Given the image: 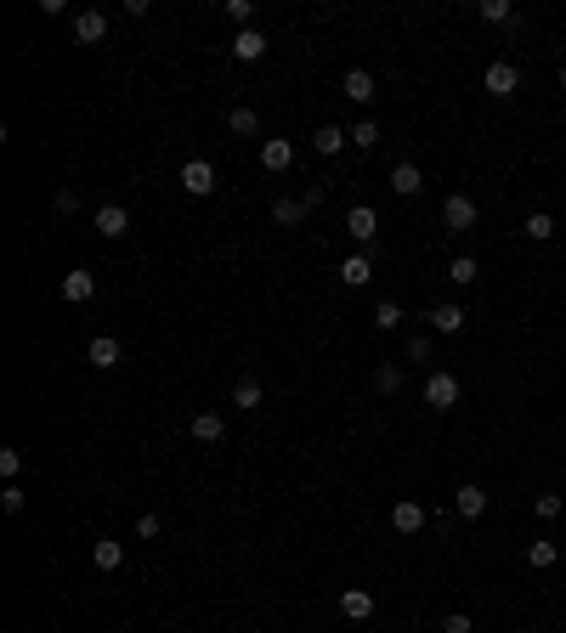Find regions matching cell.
I'll return each mask as SVG.
<instances>
[{
	"mask_svg": "<svg viewBox=\"0 0 566 633\" xmlns=\"http://www.w3.org/2000/svg\"><path fill=\"white\" fill-rule=\"evenodd\" d=\"M470 226H476V198H465V193H453L448 204H442V233H453V238H465Z\"/></svg>",
	"mask_w": 566,
	"mask_h": 633,
	"instance_id": "obj_1",
	"label": "cell"
},
{
	"mask_svg": "<svg viewBox=\"0 0 566 633\" xmlns=\"http://www.w3.org/2000/svg\"><path fill=\"white\" fill-rule=\"evenodd\" d=\"M317 204H323V193H317V187L306 193V198H278V204H272V221H278V226H300Z\"/></svg>",
	"mask_w": 566,
	"mask_h": 633,
	"instance_id": "obj_2",
	"label": "cell"
},
{
	"mask_svg": "<svg viewBox=\"0 0 566 633\" xmlns=\"http://www.w3.org/2000/svg\"><path fill=\"white\" fill-rule=\"evenodd\" d=\"M181 187H187L193 198H210V193H216V164H210V159H187V164H181Z\"/></svg>",
	"mask_w": 566,
	"mask_h": 633,
	"instance_id": "obj_3",
	"label": "cell"
},
{
	"mask_svg": "<svg viewBox=\"0 0 566 633\" xmlns=\"http://www.w3.org/2000/svg\"><path fill=\"white\" fill-rule=\"evenodd\" d=\"M425 401H431V407H442V413L458 407V379L448 374V368H436V374L425 379Z\"/></svg>",
	"mask_w": 566,
	"mask_h": 633,
	"instance_id": "obj_4",
	"label": "cell"
},
{
	"mask_svg": "<svg viewBox=\"0 0 566 633\" xmlns=\"http://www.w3.org/2000/svg\"><path fill=\"white\" fill-rule=\"evenodd\" d=\"M391 526L403 532V537L425 532V503H419V498H396V503H391Z\"/></svg>",
	"mask_w": 566,
	"mask_h": 633,
	"instance_id": "obj_5",
	"label": "cell"
},
{
	"mask_svg": "<svg viewBox=\"0 0 566 633\" xmlns=\"http://www.w3.org/2000/svg\"><path fill=\"white\" fill-rule=\"evenodd\" d=\"M522 91V68L515 63H487V97H515Z\"/></svg>",
	"mask_w": 566,
	"mask_h": 633,
	"instance_id": "obj_6",
	"label": "cell"
},
{
	"mask_svg": "<svg viewBox=\"0 0 566 633\" xmlns=\"http://www.w3.org/2000/svg\"><path fill=\"white\" fill-rule=\"evenodd\" d=\"M289 164H295V142H283V136H267V142H261V170L283 176Z\"/></svg>",
	"mask_w": 566,
	"mask_h": 633,
	"instance_id": "obj_7",
	"label": "cell"
},
{
	"mask_svg": "<svg viewBox=\"0 0 566 633\" xmlns=\"http://www.w3.org/2000/svg\"><path fill=\"white\" fill-rule=\"evenodd\" d=\"M340 283L346 289H369L374 283V255H346L340 260Z\"/></svg>",
	"mask_w": 566,
	"mask_h": 633,
	"instance_id": "obj_8",
	"label": "cell"
},
{
	"mask_svg": "<svg viewBox=\"0 0 566 633\" xmlns=\"http://www.w3.org/2000/svg\"><path fill=\"white\" fill-rule=\"evenodd\" d=\"M233 57H238V63H261V57H267V35H261V28H238V35H233Z\"/></svg>",
	"mask_w": 566,
	"mask_h": 633,
	"instance_id": "obj_9",
	"label": "cell"
},
{
	"mask_svg": "<svg viewBox=\"0 0 566 633\" xmlns=\"http://www.w3.org/2000/svg\"><path fill=\"white\" fill-rule=\"evenodd\" d=\"M119 357H125V345H119L114 334H97V339H91V351H85L91 368H119Z\"/></svg>",
	"mask_w": 566,
	"mask_h": 633,
	"instance_id": "obj_10",
	"label": "cell"
},
{
	"mask_svg": "<svg viewBox=\"0 0 566 633\" xmlns=\"http://www.w3.org/2000/svg\"><path fill=\"white\" fill-rule=\"evenodd\" d=\"M97 233H102V238H125V233H131V210H125V204H102V210H97Z\"/></svg>",
	"mask_w": 566,
	"mask_h": 633,
	"instance_id": "obj_11",
	"label": "cell"
},
{
	"mask_svg": "<svg viewBox=\"0 0 566 633\" xmlns=\"http://www.w3.org/2000/svg\"><path fill=\"white\" fill-rule=\"evenodd\" d=\"M453 503H458V515H465V520H482V515H487V487L465 481V487L453 492Z\"/></svg>",
	"mask_w": 566,
	"mask_h": 633,
	"instance_id": "obj_12",
	"label": "cell"
},
{
	"mask_svg": "<svg viewBox=\"0 0 566 633\" xmlns=\"http://www.w3.org/2000/svg\"><path fill=\"white\" fill-rule=\"evenodd\" d=\"M340 616H346V622H369V616H374V594L369 589H346L340 594Z\"/></svg>",
	"mask_w": 566,
	"mask_h": 633,
	"instance_id": "obj_13",
	"label": "cell"
},
{
	"mask_svg": "<svg viewBox=\"0 0 566 633\" xmlns=\"http://www.w3.org/2000/svg\"><path fill=\"white\" fill-rule=\"evenodd\" d=\"M102 35H108V18H102V12H74V40L80 45H97Z\"/></svg>",
	"mask_w": 566,
	"mask_h": 633,
	"instance_id": "obj_14",
	"label": "cell"
},
{
	"mask_svg": "<svg viewBox=\"0 0 566 633\" xmlns=\"http://www.w3.org/2000/svg\"><path fill=\"white\" fill-rule=\"evenodd\" d=\"M346 233L357 238V243H374V233H379V215H374L369 204H357V210L346 215Z\"/></svg>",
	"mask_w": 566,
	"mask_h": 633,
	"instance_id": "obj_15",
	"label": "cell"
},
{
	"mask_svg": "<svg viewBox=\"0 0 566 633\" xmlns=\"http://www.w3.org/2000/svg\"><path fill=\"white\" fill-rule=\"evenodd\" d=\"M425 322H431L436 334H458V328H465V305H448V300H442V305L425 312Z\"/></svg>",
	"mask_w": 566,
	"mask_h": 633,
	"instance_id": "obj_16",
	"label": "cell"
},
{
	"mask_svg": "<svg viewBox=\"0 0 566 633\" xmlns=\"http://www.w3.org/2000/svg\"><path fill=\"white\" fill-rule=\"evenodd\" d=\"M419 187H425L419 164H408V159H403V164H391V193H396V198H414Z\"/></svg>",
	"mask_w": 566,
	"mask_h": 633,
	"instance_id": "obj_17",
	"label": "cell"
},
{
	"mask_svg": "<svg viewBox=\"0 0 566 633\" xmlns=\"http://www.w3.org/2000/svg\"><path fill=\"white\" fill-rule=\"evenodd\" d=\"M91 560H97V571H119L125 566V543H119V537H97V543H91Z\"/></svg>",
	"mask_w": 566,
	"mask_h": 633,
	"instance_id": "obj_18",
	"label": "cell"
},
{
	"mask_svg": "<svg viewBox=\"0 0 566 633\" xmlns=\"http://www.w3.org/2000/svg\"><path fill=\"white\" fill-rule=\"evenodd\" d=\"M91 295H97V277H91V272H63V300L85 305Z\"/></svg>",
	"mask_w": 566,
	"mask_h": 633,
	"instance_id": "obj_19",
	"label": "cell"
},
{
	"mask_svg": "<svg viewBox=\"0 0 566 633\" xmlns=\"http://www.w3.org/2000/svg\"><path fill=\"white\" fill-rule=\"evenodd\" d=\"M346 142H351V136H346L340 125H317V131H312V147L323 153V159H334V153H346Z\"/></svg>",
	"mask_w": 566,
	"mask_h": 633,
	"instance_id": "obj_20",
	"label": "cell"
},
{
	"mask_svg": "<svg viewBox=\"0 0 566 633\" xmlns=\"http://www.w3.org/2000/svg\"><path fill=\"white\" fill-rule=\"evenodd\" d=\"M346 97L351 102H374V74L369 68H346Z\"/></svg>",
	"mask_w": 566,
	"mask_h": 633,
	"instance_id": "obj_21",
	"label": "cell"
},
{
	"mask_svg": "<svg viewBox=\"0 0 566 633\" xmlns=\"http://www.w3.org/2000/svg\"><path fill=\"white\" fill-rule=\"evenodd\" d=\"M555 560H561V549L549 543V537H532V543H527V566H532V571H549Z\"/></svg>",
	"mask_w": 566,
	"mask_h": 633,
	"instance_id": "obj_22",
	"label": "cell"
},
{
	"mask_svg": "<svg viewBox=\"0 0 566 633\" xmlns=\"http://www.w3.org/2000/svg\"><path fill=\"white\" fill-rule=\"evenodd\" d=\"M221 436H227L221 413H198V419H193V441H221Z\"/></svg>",
	"mask_w": 566,
	"mask_h": 633,
	"instance_id": "obj_23",
	"label": "cell"
},
{
	"mask_svg": "<svg viewBox=\"0 0 566 633\" xmlns=\"http://www.w3.org/2000/svg\"><path fill=\"white\" fill-rule=\"evenodd\" d=\"M227 131H233V136H261V119H255V107H233V114H227Z\"/></svg>",
	"mask_w": 566,
	"mask_h": 633,
	"instance_id": "obj_24",
	"label": "cell"
},
{
	"mask_svg": "<svg viewBox=\"0 0 566 633\" xmlns=\"http://www.w3.org/2000/svg\"><path fill=\"white\" fill-rule=\"evenodd\" d=\"M522 233H527L532 243H549V238H555V215H544V210H532V215H527V226H522Z\"/></svg>",
	"mask_w": 566,
	"mask_h": 633,
	"instance_id": "obj_25",
	"label": "cell"
},
{
	"mask_svg": "<svg viewBox=\"0 0 566 633\" xmlns=\"http://www.w3.org/2000/svg\"><path fill=\"white\" fill-rule=\"evenodd\" d=\"M476 277H482V266H476V260H470V255H458V260H448V283H458V289H470V283H476Z\"/></svg>",
	"mask_w": 566,
	"mask_h": 633,
	"instance_id": "obj_26",
	"label": "cell"
},
{
	"mask_svg": "<svg viewBox=\"0 0 566 633\" xmlns=\"http://www.w3.org/2000/svg\"><path fill=\"white\" fill-rule=\"evenodd\" d=\"M374 328H379V334H396V328H403V305H396V300H379V305H374Z\"/></svg>",
	"mask_w": 566,
	"mask_h": 633,
	"instance_id": "obj_27",
	"label": "cell"
},
{
	"mask_svg": "<svg viewBox=\"0 0 566 633\" xmlns=\"http://www.w3.org/2000/svg\"><path fill=\"white\" fill-rule=\"evenodd\" d=\"M374 391H379V396H396V391H403V368H396V362H379V368H374Z\"/></svg>",
	"mask_w": 566,
	"mask_h": 633,
	"instance_id": "obj_28",
	"label": "cell"
},
{
	"mask_svg": "<svg viewBox=\"0 0 566 633\" xmlns=\"http://www.w3.org/2000/svg\"><path fill=\"white\" fill-rule=\"evenodd\" d=\"M233 407H250V413L261 407V379H238L233 384Z\"/></svg>",
	"mask_w": 566,
	"mask_h": 633,
	"instance_id": "obj_29",
	"label": "cell"
},
{
	"mask_svg": "<svg viewBox=\"0 0 566 633\" xmlns=\"http://www.w3.org/2000/svg\"><path fill=\"white\" fill-rule=\"evenodd\" d=\"M532 515H538V520H561V515H566V498L544 492V498H532Z\"/></svg>",
	"mask_w": 566,
	"mask_h": 633,
	"instance_id": "obj_30",
	"label": "cell"
},
{
	"mask_svg": "<svg viewBox=\"0 0 566 633\" xmlns=\"http://www.w3.org/2000/svg\"><path fill=\"white\" fill-rule=\"evenodd\" d=\"M482 23H515L510 0H482Z\"/></svg>",
	"mask_w": 566,
	"mask_h": 633,
	"instance_id": "obj_31",
	"label": "cell"
},
{
	"mask_svg": "<svg viewBox=\"0 0 566 633\" xmlns=\"http://www.w3.org/2000/svg\"><path fill=\"white\" fill-rule=\"evenodd\" d=\"M346 136H351V147H374V142H379V125H374V119H357Z\"/></svg>",
	"mask_w": 566,
	"mask_h": 633,
	"instance_id": "obj_32",
	"label": "cell"
},
{
	"mask_svg": "<svg viewBox=\"0 0 566 633\" xmlns=\"http://www.w3.org/2000/svg\"><path fill=\"white\" fill-rule=\"evenodd\" d=\"M23 503H28V492L6 481V492H0V509H6V515H23Z\"/></svg>",
	"mask_w": 566,
	"mask_h": 633,
	"instance_id": "obj_33",
	"label": "cell"
},
{
	"mask_svg": "<svg viewBox=\"0 0 566 633\" xmlns=\"http://www.w3.org/2000/svg\"><path fill=\"white\" fill-rule=\"evenodd\" d=\"M442 633H476V622H470L465 611H448V616H442Z\"/></svg>",
	"mask_w": 566,
	"mask_h": 633,
	"instance_id": "obj_34",
	"label": "cell"
},
{
	"mask_svg": "<svg viewBox=\"0 0 566 633\" xmlns=\"http://www.w3.org/2000/svg\"><path fill=\"white\" fill-rule=\"evenodd\" d=\"M18 470H23V453H18V447H6V453H0V475L18 481Z\"/></svg>",
	"mask_w": 566,
	"mask_h": 633,
	"instance_id": "obj_35",
	"label": "cell"
},
{
	"mask_svg": "<svg viewBox=\"0 0 566 633\" xmlns=\"http://www.w3.org/2000/svg\"><path fill=\"white\" fill-rule=\"evenodd\" d=\"M227 18H233L238 28H250V18H255V6H250V0H227Z\"/></svg>",
	"mask_w": 566,
	"mask_h": 633,
	"instance_id": "obj_36",
	"label": "cell"
},
{
	"mask_svg": "<svg viewBox=\"0 0 566 633\" xmlns=\"http://www.w3.org/2000/svg\"><path fill=\"white\" fill-rule=\"evenodd\" d=\"M52 204H57V215H74V210H80V193H74V187H57Z\"/></svg>",
	"mask_w": 566,
	"mask_h": 633,
	"instance_id": "obj_37",
	"label": "cell"
},
{
	"mask_svg": "<svg viewBox=\"0 0 566 633\" xmlns=\"http://www.w3.org/2000/svg\"><path fill=\"white\" fill-rule=\"evenodd\" d=\"M408 362H431V339H425V334L408 339Z\"/></svg>",
	"mask_w": 566,
	"mask_h": 633,
	"instance_id": "obj_38",
	"label": "cell"
},
{
	"mask_svg": "<svg viewBox=\"0 0 566 633\" xmlns=\"http://www.w3.org/2000/svg\"><path fill=\"white\" fill-rule=\"evenodd\" d=\"M159 532H164L159 515H142V520H136V537H159Z\"/></svg>",
	"mask_w": 566,
	"mask_h": 633,
	"instance_id": "obj_39",
	"label": "cell"
},
{
	"mask_svg": "<svg viewBox=\"0 0 566 633\" xmlns=\"http://www.w3.org/2000/svg\"><path fill=\"white\" fill-rule=\"evenodd\" d=\"M561 91H566V68H561Z\"/></svg>",
	"mask_w": 566,
	"mask_h": 633,
	"instance_id": "obj_40",
	"label": "cell"
},
{
	"mask_svg": "<svg viewBox=\"0 0 566 633\" xmlns=\"http://www.w3.org/2000/svg\"><path fill=\"white\" fill-rule=\"evenodd\" d=\"M544 633H555V628H544Z\"/></svg>",
	"mask_w": 566,
	"mask_h": 633,
	"instance_id": "obj_41",
	"label": "cell"
},
{
	"mask_svg": "<svg viewBox=\"0 0 566 633\" xmlns=\"http://www.w3.org/2000/svg\"><path fill=\"white\" fill-rule=\"evenodd\" d=\"M561 520H566V515H561Z\"/></svg>",
	"mask_w": 566,
	"mask_h": 633,
	"instance_id": "obj_42",
	"label": "cell"
}]
</instances>
